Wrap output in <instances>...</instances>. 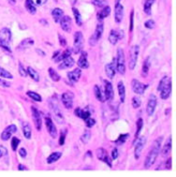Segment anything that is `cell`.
I'll list each match as a JSON object with an SVG mask.
<instances>
[{
	"label": "cell",
	"mask_w": 176,
	"mask_h": 177,
	"mask_svg": "<svg viewBox=\"0 0 176 177\" xmlns=\"http://www.w3.org/2000/svg\"><path fill=\"white\" fill-rule=\"evenodd\" d=\"M162 141H163V137L160 136L158 137L155 141H154V144L153 147L151 148L149 154L146 157L145 162H144V167L146 169L150 168L152 165H153L157 158V156L159 155V152L161 149V144H162Z\"/></svg>",
	"instance_id": "obj_1"
},
{
	"label": "cell",
	"mask_w": 176,
	"mask_h": 177,
	"mask_svg": "<svg viewBox=\"0 0 176 177\" xmlns=\"http://www.w3.org/2000/svg\"><path fill=\"white\" fill-rule=\"evenodd\" d=\"M157 90L160 92V98L162 99H167L171 93V78H169L168 76L163 77L159 82V85Z\"/></svg>",
	"instance_id": "obj_2"
},
{
	"label": "cell",
	"mask_w": 176,
	"mask_h": 177,
	"mask_svg": "<svg viewBox=\"0 0 176 177\" xmlns=\"http://www.w3.org/2000/svg\"><path fill=\"white\" fill-rule=\"evenodd\" d=\"M115 68L121 75H124L126 72V58L125 54L122 48L117 49V56H116V63Z\"/></svg>",
	"instance_id": "obj_3"
},
{
	"label": "cell",
	"mask_w": 176,
	"mask_h": 177,
	"mask_svg": "<svg viewBox=\"0 0 176 177\" xmlns=\"http://www.w3.org/2000/svg\"><path fill=\"white\" fill-rule=\"evenodd\" d=\"M11 40V32L8 28H3L0 30V47L8 52H10V48L9 47V43Z\"/></svg>",
	"instance_id": "obj_4"
},
{
	"label": "cell",
	"mask_w": 176,
	"mask_h": 177,
	"mask_svg": "<svg viewBox=\"0 0 176 177\" xmlns=\"http://www.w3.org/2000/svg\"><path fill=\"white\" fill-rule=\"evenodd\" d=\"M50 106H51V109L53 111V113L54 115L55 120L59 123V124H63L65 121V118L63 116V113L59 108V105H58V101L55 99V98L53 97L51 100H50Z\"/></svg>",
	"instance_id": "obj_5"
},
{
	"label": "cell",
	"mask_w": 176,
	"mask_h": 177,
	"mask_svg": "<svg viewBox=\"0 0 176 177\" xmlns=\"http://www.w3.org/2000/svg\"><path fill=\"white\" fill-rule=\"evenodd\" d=\"M84 44H85V40L84 36L81 32H75L74 34V44L72 47V51L74 54H79L84 48Z\"/></svg>",
	"instance_id": "obj_6"
},
{
	"label": "cell",
	"mask_w": 176,
	"mask_h": 177,
	"mask_svg": "<svg viewBox=\"0 0 176 177\" xmlns=\"http://www.w3.org/2000/svg\"><path fill=\"white\" fill-rule=\"evenodd\" d=\"M103 30H104V26H103V23H99L98 25L97 26V28H96V31L94 32V34L90 37L89 39V44L91 46H95L98 40H100L102 34H103Z\"/></svg>",
	"instance_id": "obj_7"
},
{
	"label": "cell",
	"mask_w": 176,
	"mask_h": 177,
	"mask_svg": "<svg viewBox=\"0 0 176 177\" xmlns=\"http://www.w3.org/2000/svg\"><path fill=\"white\" fill-rule=\"evenodd\" d=\"M140 53V47L138 45H134L130 48V55H129V68L133 70L136 67L138 56Z\"/></svg>",
	"instance_id": "obj_8"
},
{
	"label": "cell",
	"mask_w": 176,
	"mask_h": 177,
	"mask_svg": "<svg viewBox=\"0 0 176 177\" xmlns=\"http://www.w3.org/2000/svg\"><path fill=\"white\" fill-rule=\"evenodd\" d=\"M137 143L135 144V149H134V154H135V158L138 159L142 154V152L145 146V144H146V138L144 136L143 137H139L138 140L136 141Z\"/></svg>",
	"instance_id": "obj_9"
},
{
	"label": "cell",
	"mask_w": 176,
	"mask_h": 177,
	"mask_svg": "<svg viewBox=\"0 0 176 177\" xmlns=\"http://www.w3.org/2000/svg\"><path fill=\"white\" fill-rule=\"evenodd\" d=\"M73 99H74V95L71 92H65L64 94H62L61 97V100L64 104V106L67 109H71L73 106Z\"/></svg>",
	"instance_id": "obj_10"
},
{
	"label": "cell",
	"mask_w": 176,
	"mask_h": 177,
	"mask_svg": "<svg viewBox=\"0 0 176 177\" xmlns=\"http://www.w3.org/2000/svg\"><path fill=\"white\" fill-rule=\"evenodd\" d=\"M31 112H32V118H33V121L35 123V126H36V128L38 129V130H40L41 125H42L40 113L38 111V109L36 107H34V106L31 107Z\"/></svg>",
	"instance_id": "obj_11"
},
{
	"label": "cell",
	"mask_w": 176,
	"mask_h": 177,
	"mask_svg": "<svg viewBox=\"0 0 176 177\" xmlns=\"http://www.w3.org/2000/svg\"><path fill=\"white\" fill-rule=\"evenodd\" d=\"M156 107H157V97L154 95V94H151L150 97H149L147 107H146V112H147V114L149 116L153 115V113H155Z\"/></svg>",
	"instance_id": "obj_12"
},
{
	"label": "cell",
	"mask_w": 176,
	"mask_h": 177,
	"mask_svg": "<svg viewBox=\"0 0 176 177\" xmlns=\"http://www.w3.org/2000/svg\"><path fill=\"white\" fill-rule=\"evenodd\" d=\"M124 38V32L121 31V30H112L110 32V35H109V41L112 44V45H115L117 42H118L120 40H122Z\"/></svg>",
	"instance_id": "obj_13"
},
{
	"label": "cell",
	"mask_w": 176,
	"mask_h": 177,
	"mask_svg": "<svg viewBox=\"0 0 176 177\" xmlns=\"http://www.w3.org/2000/svg\"><path fill=\"white\" fill-rule=\"evenodd\" d=\"M147 87H148V85H144L136 79L132 81V89L136 94H138V95H143Z\"/></svg>",
	"instance_id": "obj_14"
},
{
	"label": "cell",
	"mask_w": 176,
	"mask_h": 177,
	"mask_svg": "<svg viewBox=\"0 0 176 177\" xmlns=\"http://www.w3.org/2000/svg\"><path fill=\"white\" fill-rule=\"evenodd\" d=\"M45 124H46L47 130H48V132L51 135V137L53 138V139L57 138V129H56V127L54 126L53 122L52 121V119H51L50 117H46L45 118Z\"/></svg>",
	"instance_id": "obj_15"
},
{
	"label": "cell",
	"mask_w": 176,
	"mask_h": 177,
	"mask_svg": "<svg viewBox=\"0 0 176 177\" xmlns=\"http://www.w3.org/2000/svg\"><path fill=\"white\" fill-rule=\"evenodd\" d=\"M96 154H97L98 158L100 161H104L105 163H107L110 167H112V161H111V159H110V158L108 156L107 151L105 150L104 148H98V149H97Z\"/></svg>",
	"instance_id": "obj_16"
},
{
	"label": "cell",
	"mask_w": 176,
	"mask_h": 177,
	"mask_svg": "<svg viewBox=\"0 0 176 177\" xmlns=\"http://www.w3.org/2000/svg\"><path fill=\"white\" fill-rule=\"evenodd\" d=\"M17 131V127L15 125H10L8 127L5 128V130L2 132L1 134V139L3 141H8L11 136H12V134H14L15 132Z\"/></svg>",
	"instance_id": "obj_17"
},
{
	"label": "cell",
	"mask_w": 176,
	"mask_h": 177,
	"mask_svg": "<svg viewBox=\"0 0 176 177\" xmlns=\"http://www.w3.org/2000/svg\"><path fill=\"white\" fill-rule=\"evenodd\" d=\"M104 84H105V90H104V93H105V98L108 100H112L113 97H114V93H113V87H112V85L109 81H104Z\"/></svg>",
	"instance_id": "obj_18"
},
{
	"label": "cell",
	"mask_w": 176,
	"mask_h": 177,
	"mask_svg": "<svg viewBox=\"0 0 176 177\" xmlns=\"http://www.w3.org/2000/svg\"><path fill=\"white\" fill-rule=\"evenodd\" d=\"M60 26L65 32L69 33L70 30H71V18L67 15L63 16L60 20Z\"/></svg>",
	"instance_id": "obj_19"
},
{
	"label": "cell",
	"mask_w": 176,
	"mask_h": 177,
	"mask_svg": "<svg viewBox=\"0 0 176 177\" xmlns=\"http://www.w3.org/2000/svg\"><path fill=\"white\" fill-rule=\"evenodd\" d=\"M81 75V70L80 68H75L72 71H69L67 73V78L71 84H75V82H77L80 80Z\"/></svg>",
	"instance_id": "obj_20"
},
{
	"label": "cell",
	"mask_w": 176,
	"mask_h": 177,
	"mask_svg": "<svg viewBox=\"0 0 176 177\" xmlns=\"http://www.w3.org/2000/svg\"><path fill=\"white\" fill-rule=\"evenodd\" d=\"M74 65V59L71 56H67V58L63 59L62 62L58 65V68L59 69H66L68 68H71Z\"/></svg>",
	"instance_id": "obj_21"
},
{
	"label": "cell",
	"mask_w": 176,
	"mask_h": 177,
	"mask_svg": "<svg viewBox=\"0 0 176 177\" xmlns=\"http://www.w3.org/2000/svg\"><path fill=\"white\" fill-rule=\"evenodd\" d=\"M124 16V8L119 3L115 4V22L116 23H121Z\"/></svg>",
	"instance_id": "obj_22"
},
{
	"label": "cell",
	"mask_w": 176,
	"mask_h": 177,
	"mask_svg": "<svg viewBox=\"0 0 176 177\" xmlns=\"http://www.w3.org/2000/svg\"><path fill=\"white\" fill-rule=\"evenodd\" d=\"M75 114L77 117H80L81 119H84L85 121L87 119V118L90 117L91 115V113L89 111L88 108H85V109H81V108H77L75 110Z\"/></svg>",
	"instance_id": "obj_23"
},
{
	"label": "cell",
	"mask_w": 176,
	"mask_h": 177,
	"mask_svg": "<svg viewBox=\"0 0 176 177\" xmlns=\"http://www.w3.org/2000/svg\"><path fill=\"white\" fill-rule=\"evenodd\" d=\"M78 66L80 68H89V63L87 59V54L86 53H81L79 60H78Z\"/></svg>",
	"instance_id": "obj_24"
},
{
	"label": "cell",
	"mask_w": 176,
	"mask_h": 177,
	"mask_svg": "<svg viewBox=\"0 0 176 177\" xmlns=\"http://www.w3.org/2000/svg\"><path fill=\"white\" fill-rule=\"evenodd\" d=\"M105 72H106L107 76L110 79H112L116 72V68H115V62H112L110 64H107L105 67Z\"/></svg>",
	"instance_id": "obj_25"
},
{
	"label": "cell",
	"mask_w": 176,
	"mask_h": 177,
	"mask_svg": "<svg viewBox=\"0 0 176 177\" xmlns=\"http://www.w3.org/2000/svg\"><path fill=\"white\" fill-rule=\"evenodd\" d=\"M171 138L170 137V138L167 139L165 144H164L163 147H162V152H161L162 156L166 157L169 154V153L171 152Z\"/></svg>",
	"instance_id": "obj_26"
},
{
	"label": "cell",
	"mask_w": 176,
	"mask_h": 177,
	"mask_svg": "<svg viewBox=\"0 0 176 177\" xmlns=\"http://www.w3.org/2000/svg\"><path fill=\"white\" fill-rule=\"evenodd\" d=\"M110 13H111V8L109 6H105L104 8H102V10H100L98 13V19L101 21L106 17H108Z\"/></svg>",
	"instance_id": "obj_27"
},
{
	"label": "cell",
	"mask_w": 176,
	"mask_h": 177,
	"mask_svg": "<svg viewBox=\"0 0 176 177\" xmlns=\"http://www.w3.org/2000/svg\"><path fill=\"white\" fill-rule=\"evenodd\" d=\"M61 156H62L61 152H53V153H52V154L48 157V158H47V163H48V164H53V163L56 162L58 159H60Z\"/></svg>",
	"instance_id": "obj_28"
},
{
	"label": "cell",
	"mask_w": 176,
	"mask_h": 177,
	"mask_svg": "<svg viewBox=\"0 0 176 177\" xmlns=\"http://www.w3.org/2000/svg\"><path fill=\"white\" fill-rule=\"evenodd\" d=\"M22 132L27 140L31 139V126L29 123L22 122Z\"/></svg>",
	"instance_id": "obj_29"
},
{
	"label": "cell",
	"mask_w": 176,
	"mask_h": 177,
	"mask_svg": "<svg viewBox=\"0 0 176 177\" xmlns=\"http://www.w3.org/2000/svg\"><path fill=\"white\" fill-rule=\"evenodd\" d=\"M63 14H64L63 10H62L61 9H58V8L54 9L53 10V12H52L53 18V20H54L55 23L60 22L61 18L63 17Z\"/></svg>",
	"instance_id": "obj_30"
},
{
	"label": "cell",
	"mask_w": 176,
	"mask_h": 177,
	"mask_svg": "<svg viewBox=\"0 0 176 177\" xmlns=\"http://www.w3.org/2000/svg\"><path fill=\"white\" fill-rule=\"evenodd\" d=\"M95 96H96V98H97L100 102H104L105 100H106L104 91H102L98 85H95Z\"/></svg>",
	"instance_id": "obj_31"
},
{
	"label": "cell",
	"mask_w": 176,
	"mask_h": 177,
	"mask_svg": "<svg viewBox=\"0 0 176 177\" xmlns=\"http://www.w3.org/2000/svg\"><path fill=\"white\" fill-rule=\"evenodd\" d=\"M118 92H119L120 100H121L122 103H124L125 99H126V88H125V85L123 84V82H118Z\"/></svg>",
	"instance_id": "obj_32"
},
{
	"label": "cell",
	"mask_w": 176,
	"mask_h": 177,
	"mask_svg": "<svg viewBox=\"0 0 176 177\" xmlns=\"http://www.w3.org/2000/svg\"><path fill=\"white\" fill-rule=\"evenodd\" d=\"M34 44V40L32 39H26V40H23L18 46V50H23V49H26L28 48L29 46L33 45Z\"/></svg>",
	"instance_id": "obj_33"
},
{
	"label": "cell",
	"mask_w": 176,
	"mask_h": 177,
	"mask_svg": "<svg viewBox=\"0 0 176 177\" xmlns=\"http://www.w3.org/2000/svg\"><path fill=\"white\" fill-rule=\"evenodd\" d=\"M26 70H27V74H28L35 82H39V81H40V75H39V73H38L33 68L28 67V68H26Z\"/></svg>",
	"instance_id": "obj_34"
},
{
	"label": "cell",
	"mask_w": 176,
	"mask_h": 177,
	"mask_svg": "<svg viewBox=\"0 0 176 177\" xmlns=\"http://www.w3.org/2000/svg\"><path fill=\"white\" fill-rule=\"evenodd\" d=\"M143 126V118H139L138 121H137V130H136V134H135V138H134V143H136V141L138 140L140 133L142 131V128Z\"/></svg>",
	"instance_id": "obj_35"
},
{
	"label": "cell",
	"mask_w": 176,
	"mask_h": 177,
	"mask_svg": "<svg viewBox=\"0 0 176 177\" xmlns=\"http://www.w3.org/2000/svg\"><path fill=\"white\" fill-rule=\"evenodd\" d=\"M150 58H147L143 62V69H142V75L143 77H146L148 72H149V68H150Z\"/></svg>",
	"instance_id": "obj_36"
},
{
	"label": "cell",
	"mask_w": 176,
	"mask_h": 177,
	"mask_svg": "<svg viewBox=\"0 0 176 177\" xmlns=\"http://www.w3.org/2000/svg\"><path fill=\"white\" fill-rule=\"evenodd\" d=\"M26 8L30 14H35L37 12L36 7H35V5L32 3L31 0H26Z\"/></svg>",
	"instance_id": "obj_37"
},
{
	"label": "cell",
	"mask_w": 176,
	"mask_h": 177,
	"mask_svg": "<svg viewBox=\"0 0 176 177\" xmlns=\"http://www.w3.org/2000/svg\"><path fill=\"white\" fill-rule=\"evenodd\" d=\"M70 50L69 49H67V50H65L61 54H58V56L57 57H55L54 58V61L57 63V62H60V61H62L63 59H65V58H67V56H69L70 55Z\"/></svg>",
	"instance_id": "obj_38"
},
{
	"label": "cell",
	"mask_w": 176,
	"mask_h": 177,
	"mask_svg": "<svg viewBox=\"0 0 176 177\" xmlns=\"http://www.w3.org/2000/svg\"><path fill=\"white\" fill-rule=\"evenodd\" d=\"M48 72H49V75H50L51 79H52L53 82H58V81L60 80L59 74H58L53 68H50L48 69Z\"/></svg>",
	"instance_id": "obj_39"
},
{
	"label": "cell",
	"mask_w": 176,
	"mask_h": 177,
	"mask_svg": "<svg viewBox=\"0 0 176 177\" xmlns=\"http://www.w3.org/2000/svg\"><path fill=\"white\" fill-rule=\"evenodd\" d=\"M26 95H27L29 98H31L32 99L36 100V101H38V102H40V101H41V97H40V95H39L38 93H35V92H33V91H28V92H26Z\"/></svg>",
	"instance_id": "obj_40"
},
{
	"label": "cell",
	"mask_w": 176,
	"mask_h": 177,
	"mask_svg": "<svg viewBox=\"0 0 176 177\" xmlns=\"http://www.w3.org/2000/svg\"><path fill=\"white\" fill-rule=\"evenodd\" d=\"M0 77H2L3 79H12L13 76L11 75L8 70H6L5 68L0 67Z\"/></svg>",
	"instance_id": "obj_41"
},
{
	"label": "cell",
	"mask_w": 176,
	"mask_h": 177,
	"mask_svg": "<svg viewBox=\"0 0 176 177\" xmlns=\"http://www.w3.org/2000/svg\"><path fill=\"white\" fill-rule=\"evenodd\" d=\"M72 10H73L74 17H75V21H76V23H77V25H78V26H81V23H83V21H81V17L80 12L78 11V9H75V8H73Z\"/></svg>",
	"instance_id": "obj_42"
},
{
	"label": "cell",
	"mask_w": 176,
	"mask_h": 177,
	"mask_svg": "<svg viewBox=\"0 0 176 177\" xmlns=\"http://www.w3.org/2000/svg\"><path fill=\"white\" fill-rule=\"evenodd\" d=\"M155 1L156 0H146V2L144 4V12L145 13H147V14L151 13V7Z\"/></svg>",
	"instance_id": "obj_43"
},
{
	"label": "cell",
	"mask_w": 176,
	"mask_h": 177,
	"mask_svg": "<svg viewBox=\"0 0 176 177\" xmlns=\"http://www.w3.org/2000/svg\"><path fill=\"white\" fill-rule=\"evenodd\" d=\"M90 138H91V132L89 130H85L83 136L81 137V141H83L84 144H87L90 141Z\"/></svg>",
	"instance_id": "obj_44"
},
{
	"label": "cell",
	"mask_w": 176,
	"mask_h": 177,
	"mask_svg": "<svg viewBox=\"0 0 176 177\" xmlns=\"http://www.w3.org/2000/svg\"><path fill=\"white\" fill-rule=\"evenodd\" d=\"M128 136H129V134L128 133H126V134H122V135H120V137L117 139L116 141H115V143L117 144H119V145H121V144H123L125 141L127 140V138H128Z\"/></svg>",
	"instance_id": "obj_45"
},
{
	"label": "cell",
	"mask_w": 176,
	"mask_h": 177,
	"mask_svg": "<svg viewBox=\"0 0 176 177\" xmlns=\"http://www.w3.org/2000/svg\"><path fill=\"white\" fill-rule=\"evenodd\" d=\"M92 3L98 8H104L107 5L106 0H92Z\"/></svg>",
	"instance_id": "obj_46"
},
{
	"label": "cell",
	"mask_w": 176,
	"mask_h": 177,
	"mask_svg": "<svg viewBox=\"0 0 176 177\" xmlns=\"http://www.w3.org/2000/svg\"><path fill=\"white\" fill-rule=\"evenodd\" d=\"M19 144H20V140L16 137H13L12 140H11V148H12V150L16 151Z\"/></svg>",
	"instance_id": "obj_47"
},
{
	"label": "cell",
	"mask_w": 176,
	"mask_h": 177,
	"mask_svg": "<svg viewBox=\"0 0 176 177\" xmlns=\"http://www.w3.org/2000/svg\"><path fill=\"white\" fill-rule=\"evenodd\" d=\"M132 106H133L134 109H137L140 106V99L139 97L132 98Z\"/></svg>",
	"instance_id": "obj_48"
},
{
	"label": "cell",
	"mask_w": 176,
	"mask_h": 177,
	"mask_svg": "<svg viewBox=\"0 0 176 177\" xmlns=\"http://www.w3.org/2000/svg\"><path fill=\"white\" fill-rule=\"evenodd\" d=\"M19 73L22 77H26L27 76V70L23 68L22 64H19Z\"/></svg>",
	"instance_id": "obj_49"
},
{
	"label": "cell",
	"mask_w": 176,
	"mask_h": 177,
	"mask_svg": "<svg viewBox=\"0 0 176 177\" xmlns=\"http://www.w3.org/2000/svg\"><path fill=\"white\" fill-rule=\"evenodd\" d=\"M144 26L146 28H149V29H153L155 27V22L153 20H148L144 23Z\"/></svg>",
	"instance_id": "obj_50"
},
{
	"label": "cell",
	"mask_w": 176,
	"mask_h": 177,
	"mask_svg": "<svg viewBox=\"0 0 176 177\" xmlns=\"http://www.w3.org/2000/svg\"><path fill=\"white\" fill-rule=\"evenodd\" d=\"M85 124H86V127H92L94 125L96 124V120L93 119V118H87V119L85 120Z\"/></svg>",
	"instance_id": "obj_51"
},
{
	"label": "cell",
	"mask_w": 176,
	"mask_h": 177,
	"mask_svg": "<svg viewBox=\"0 0 176 177\" xmlns=\"http://www.w3.org/2000/svg\"><path fill=\"white\" fill-rule=\"evenodd\" d=\"M7 155H8V150H7V148L4 147V146H2V145H0V158L5 157V156H7Z\"/></svg>",
	"instance_id": "obj_52"
},
{
	"label": "cell",
	"mask_w": 176,
	"mask_h": 177,
	"mask_svg": "<svg viewBox=\"0 0 176 177\" xmlns=\"http://www.w3.org/2000/svg\"><path fill=\"white\" fill-rule=\"evenodd\" d=\"M31 1L35 6H41L47 2V0H31Z\"/></svg>",
	"instance_id": "obj_53"
},
{
	"label": "cell",
	"mask_w": 176,
	"mask_h": 177,
	"mask_svg": "<svg viewBox=\"0 0 176 177\" xmlns=\"http://www.w3.org/2000/svg\"><path fill=\"white\" fill-rule=\"evenodd\" d=\"M65 141H66V132H64V130L61 132V135H60V139H59V144L60 145H63L65 144Z\"/></svg>",
	"instance_id": "obj_54"
},
{
	"label": "cell",
	"mask_w": 176,
	"mask_h": 177,
	"mask_svg": "<svg viewBox=\"0 0 176 177\" xmlns=\"http://www.w3.org/2000/svg\"><path fill=\"white\" fill-rule=\"evenodd\" d=\"M117 157H118V150H117V148H114L112 152V159H116Z\"/></svg>",
	"instance_id": "obj_55"
},
{
	"label": "cell",
	"mask_w": 176,
	"mask_h": 177,
	"mask_svg": "<svg viewBox=\"0 0 176 177\" xmlns=\"http://www.w3.org/2000/svg\"><path fill=\"white\" fill-rule=\"evenodd\" d=\"M19 154H20V156H21L22 158H26V155H27V152L26 151L25 148H21L20 151H19Z\"/></svg>",
	"instance_id": "obj_56"
},
{
	"label": "cell",
	"mask_w": 176,
	"mask_h": 177,
	"mask_svg": "<svg viewBox=\"0 0 176 177\" xmlns=\"http://www.w3.org/2000/svg\"><path fill=\"white\" fill-rule=\"evenodd\" d=\"M133 16H134V11L132 10L131 13H130V27H129L130 32H132V30H133Z\"/></svg>",
	"instance_id": "obj_57"
},
{
	"label": "cell",
	"mask_w": 176,
	"mask_h": 177,
	"mask_svg": "<svg viewBox=\"0 0 176 177\" xmlns=\"http://www.w3.org/2000/svg\"><path fill=\"white\" fill-rule=\"evenodd\" d=\"M166 169L171 170V158H168L166 161Z\"/></svg>",
	"instance_id": "obj_58"
},
{
	"label": "cell",
	"mask_w": 176,
	"mask_h": 177,
	"mask_svg": "<svg viewBox=\"0 0 176 177\" xmlns=\"http://www.w3.org/2000/svg\"><path fill=\"white\" fill-rule=\"evenodd\" d=\"M59 41H60V44L62 45V46H66L67 45V40H66V39H64L61 35H59Z\"/></svg>",
	"instance_id": "obj_59"
},
{
	"label": "cell",
	"mask_w": 176,
	"mask_h": 177,
	"mask_svg": "<svg viewBox=\"0 0 176 177\" xmlns=\"http://www.w3.org/2000/svg\"><path fill=\"white\" fill-rule=\"evenodd\" d=\"M0 84H2V85L3 86H6V87H9L10 86V82H6V81H3L1 79H0Z\"/></svg>",
	"instance_id": "obj_60"
},
{
	"label": "cell",
	"mask_w": 176,
	"mask_h": 177,
	"mask_svg": "<svg viewBox=\"0 0 176 177\" xmlns=\"http://www.w3.org/2000/svg\"><path fill=\"white\" fill-rule=\"evenodd\" d=\"M18 170H19V171H26L27 168H26V166H23V165L20 164L19 166H18Z\"/></svg>",
	"instance_id": "obj_61"
},
{
	"label": "cell",
	"mask_w": 176,
	"mask_h": 177,
	"mask_svg": "<svg viewBox=\"0 0 176 177\" xmlns=\"http://www.w3.org/2000/svg\"><path fill=\"white\" fill-rule=\"evenodd\" d=\"M36 51H37V53H39V54H40V55H43V56L45 55V53H44V52H42V51H40V49H37Z\"/></svg>",
	"instance_id": "obj_62"
},
{
	"label": "cell",
	"mask_w": 176,
	"mask_h": 177,
	"mask_svg": "<svg viewBox=\"0 0 176 177\" xmlns=\"http://www.w3.org/2000/svg\"><path fill=\"white\" fill-rule=\"evenodd\" d=\"M60 54V51H57V52H55V53H54V54L53 55V58L54 59L56 56H58V54Z\"/></svg>",
	"instance_id": "obj_63"
},
{
	"label": "cell",
	"mask_w": 176,
	"mask_h": 177,
	"mask_svg": "<svg viewBox=\"0 0 176 177\" xmlns=\"http://www.w3.org/2000/svg\"><path fill=\"white\" fill-rule=\"evenodd\" d=\"M120 1H121V0H116V1H115V2H116V3H119Z\"/></svg>",
	"instance_id": "obj_64"
}]
</instances>
